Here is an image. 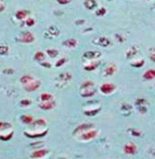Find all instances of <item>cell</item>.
Here are the masks:
<instances>
[{
	"label": "cell",
	"instance_id": "obj_1",
	"mask_svg": "<svg viewBox=\"0 0 155 159\" xmlns=\"http://www.w3.org/2000/svg\"><path fill=\"white\" fill-rule=\"evenodd\" d=\"M93 41H94V43H97L99 46H103V47L111 45L110 40L107 39V38H105V37H100V38H98V39H94Z\"/></svg>",
	"mask_w": 155,
	"mask_h": 159
},
{
	"label": "cell",
	"instance_id": "obj_4",
	"mask_svg": "<svg viewBox=\"0 0 155 159\" xmlns=\"http://www.w3.org/2000/svg\"><path fill=\"white\" fill-rule=\"evenodd\" d=\"M96 5H97V3H96L94 0H87V1L85 2V5L87 7L88 9H92V7H94Z\"/></svg>",
	"mask_w": 155,
	"mask_h": 159
},
{
	"label": "cell",
	"instance_id": "obj_5",
	"mask_svg": "<svg viewBox=\"0 0 155 159\" xmlns=\"http://www.w3.org/2000/svg\"><path fill=\"white\" fill-rule=\"evenodd\" d=\"M150 58H151V60H152L153 62H155V54H152V55L150 56Z\"/></svg>",
	"mask_w": 155,
	"mask_h": 159
},
{
	"label": "cell",
	"instance_id": "obj_2",
	"mask_svg": "<svg viewBox=\"0 0 155 159\" xmlns=\"http://www.w3.org/2000/svg\"><path fill=\"white\" fill-rule=\"evenodd\" d=\"M143 79H146V81L155 79V70H148L146 73L143 74Z\"/></svg>",
	"mask_w": 155,
	"mask_h": 159
},
{
	"label": "cell",
	"instance_id": "obj_3",
	"mask_svg": "<svg viewBox=\"0 0 155 159\" xmlns=\"http://www.w3.org/2000/svg\"><path fill=\"white\" fill-rule=\"evenodd\" d=\"M137 150V147L133 144H128L125 146V152L128 154H135Z\"/></svg>",
	"mask_w": 155,
	"mask_h": 159
}]
</instances>
